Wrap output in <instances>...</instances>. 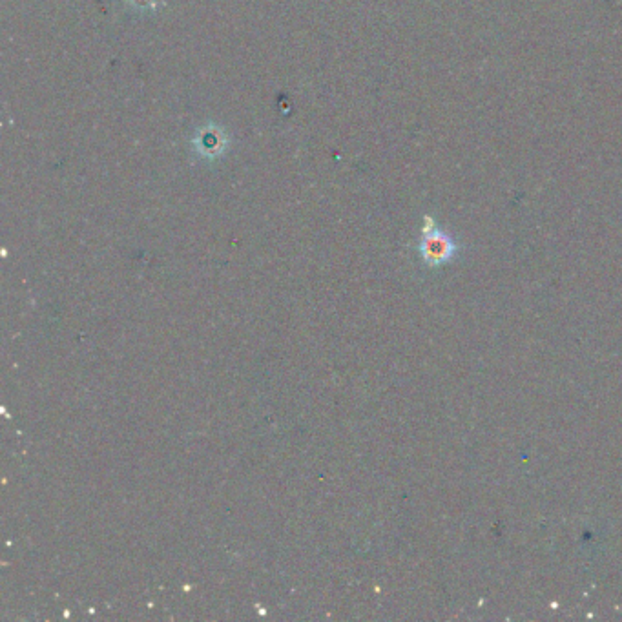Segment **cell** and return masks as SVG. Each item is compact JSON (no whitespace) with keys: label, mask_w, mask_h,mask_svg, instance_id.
Returning a JSON list of instances; mask_svg holds the SVG:
<instances>
[{"label":"cell","mask_w":622,"mask_h":622,"mask_svg":"<svg viewBox=\"0 0 622 622\" xmlns=\"http://www.w3.org/2000/svg\"><path fill=\"white\" fill-rule=\"evenodd\" d=\"M426 221L427 227L424 229V236L420 239L418 250L427 267L438 269L457 256L458 245L447 232L435 227L433 219L427 218Z\"/></svg>","instance_id":"6da1fadb"},{"label":"cell","mask_w":622,"mask_h":622,"mask_svg":"<svg viewBox=\"0 0 622 622\" xmlns=\"http://www.w3.org/2000/svg\"><path fill=\"white\" fill-rule=\"evenodd\" d=\"M194 145L201 156L218 157L227 148V137L216 126H210L197 135Z\"/></svg>","instance_id":"7a4b0ae2"},{"label":"cell","mask_w":622,"mask_h":622,"mask_svg":"<svg viewBox=\"0 0 622 622\" xmlns=\"http://www.w3.org/2000/svg\"><path fill=\"white\" fill-rule=\"evenodd\" d=\"M135 6H141V8H156L157 0H132Z\"/></svg>","instance_id":"3957f363"}]
</instances>
